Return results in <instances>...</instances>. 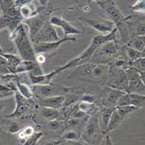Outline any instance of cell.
<instances>
[{"instance_id":"cell-15","label":"cell","mask_w":145,"mask_h":145,"mask_svg":"<svg viewBox=\"0 0 145 145\" xmlns=\"http://www.w3.org/2000/svg\"><path fill=\"white\" fill-rule=\"evenodd\" d=\"M60 72H63L62 68H59L54 71H51L50 73H44L43 74L40 75H32V74H29L30 79H31V81L32 86L33 85H48L52 83V80L53 78L58 74Z\"/></svg>"},{"instance_id":"cell-51","label":"cell","mask_w":145,"mask_h":145,"mask_svg":"<svg viewBox=\"0 0 145 145\" xmlns=\"http://www.w3.org/2000/svg\"><path fill=\"white\" fill-rule=\"evenodd\" d=\"M4 107H5V105H4V104H0V112H1V111L3 110Z\"/></svg>"},{"instance_id":"cell-42","label":"cell","mask_w":145,"mask_h":145,"mask_svg":"<svg viewBox=\"0 0 145 145\" xmlns=\"http://www.w3.org/2000/svg\"><path fill=\"white\" fill-rule=\"evenodd\" d=\"M32 1H33V0H15V1H14V5L16 6L21 7V6H24V5H31Z\"/></svg>"},{"instance_id":"cell-7","label":"cell","mask_w":145,"mask_h":145,"mask_svg":"<svg viewBox=\"0 0 145 145\" xmlns=\"http://www.w3.org/2000/svg\"><path fill=\"white\" fill-rule=\"evenodd\" d=\"M60 38H61L58 36L57 31L56 30L55 26L52 25L49 21H47L33 38L32 44L55 42L59 40Z\"/></svg>"},{"instance_id":"cell-54","label":"cell","mask_w":145,"mask_h":145,"mask_svg":"<svg viewBox=\"0 0 145 145\" xmlns=\"http://www.w3.org/2000/svg\"><path fill=\"white\" fill-rule=\"evenodd\" d=\"M14 1H15V0H14Z\"/></svg>"},{"instance_id":"cell-45","label":"cell","mask_w":145,"mask_h":145,"mask_svg":"<svg viewBox=\"0 0 145 145\" xmlns=\"http://www.w3.org/2000/svg\"><path fill=\"white\" fill-rule=\"evenodd\" d=\"M144 33H145V24H144V23H141L137 26V36H144Z\"/></svg>"},{"instance_id":"cell-52","label":"cell","mask_w":145,"mask_h":145,"mask_svg":"<svg viewBox=\"0 0 145 145\" xmlns=\"http://www.w3.org/2000/svg\"><path fill=\"white\" fill-rule=\"evenodd\" d=\"M58 145H66V144H65V143H63V142H60V143H59Z\"/></svg>"},{"instance_id":"cell-46","label":"cell","mask_w":145,"mask_h":145,"mask_svg":"<svg viewBox=\"0 0 145 145\" xmlns=\"http://www.w3.org/2000/svg\"><path fill=\"white\" fill-rule=\"evenodd\" d=\"M80 121V119H77V118H74V117H71V119L68 121V126H70V127H75V126H76Z\"/></svg>"},{"instance_id":"cell-44","label":"cell","mask_w":145,"mask_h":145,"mask_svg":"<svg viewBox=\"0 0 145 145\" xmlns=\"http://www.w3.org/2000/svg\"><path fill=\"white\" fill-rule=\"evenodd\" d=\"M49 127L52 129V130H57L60 127V122L57 120H53L49 122Z\"/></svg>"},{"instance_id":"cell-18","label":"cell","mask_w":145,"mask_h":145,"mask_svg":"<svg viewBox=\"0 0 145 145\" xmlns=\"http://www.w3.org/2000/svg\"><path fill=\"white\" fill-rule=\"evenodd\" d=\"M64 95H56L40 99V106L44 108H50L54 109H60L63 107Z\"/></svg>"},{"instance_id":"cell-41","label":"cell","mask_w":145,"mask_h":145,"mask_svg":"<svg viewBox=\"0 0 145 145\" xmlns=\"http://www.w3.org/2000/svg\"><path fill=\"white\" fill-rule=\"evenodd\" d=\"M19 130H20V128H19V126H18V124L17 122H10V124L9 126V131H10V133L15 134V133H18Z\"/></svg>"},{"instance_id":"cell-5","label":"cell","mask_w":145,"mask_h":145,"mask_svg":"<svg viewBox=\"0 0 145 145\" xmlns=\"http://www.w3.org/2000/svg\"><path fill=\"white\" fill-rule=\"evenodd\" d=\"M50 11L44 10L42 11L40 13H37L36 15L32 16L31 18H29L27 19H24V24L26 25L29 33V37L31 40L32 41L35 36L37 34V32L41 30V28L44 25V24L49 20L50 18Z\"/></svg>"},{"instance_id":"cell-31","label":"cell","mask_w":145,"mask_h":145,"mask_svg":"<svg viewBox=\"0 0 145 145\" xmlns=\"http://www.w3.org/2000/svg\"><path fill=\"white\" fill-rule=\"evenodd\" d=\"M138 108L137 107H135V106H130V105H126V106H119V107H116V110L117 111V113L120 115V116L123 118L130 114V113H132L136 110H137Z\"/></svg>"},{"instance_id":"cell-48","label":"cell","mask_w":145,"mask_h":145,"mask_svg":"<svg viewBox=\"0 0 145 145\" xmlns=\"http://www.w3.org/2000/svg\"><path fill=\"white\" fill-rule=\"evenodd\" d=\"M70 144H71V145H85L84 142H80V141H78V140L70 142Z\"/></svg>"},{"instance_id":"cell-19","label":"cell","mask_w":145,"mask_h":145,"mask_svg":"<svg viewBox=\"0 0 145 145\" xmlns=\"http://www.w3.org/2000/svg\"><path fill=\"white\" fill-rule=\"evenodd\" d=\"M108 92L106 93V98H105V101H106V107L108 108H116V103L119 100V98L125 93L123 91L114 89L111 87L107 88Z\"/></svg>"},{"instance_id":"cell-6","label":"cell","mask_w":145,"mask_h":145,"mask_svg":"<svg viewBox=\"0 0 145 145\" xmlns=\"http://www.w3.org/2000/svg\"><path fill=\"white\" fill-rule=\"evenodd\" d=\"M31 90L32 93L37 94L42 98H47L56 95H64L69 93L71 88L50 83L48 85H33Z\"/></svg>"},{"instance_id":"cell-10","label":"cell","mask_w":145,"mask_h":145,"mask_svg":"<svg viewBox=\"0 0 145 145\" xmlns=\"http://www.w3.org/2000/svg\"><path fill=\"white\" fill-rule=\"evenodd\" d=\"M48 21L52 25L61 27V29L63 30V32L64 33V36L76 35V34H80L81 33L80 30H78L76 27H75L74 25H72L70 22H68L67 20H65L64 19H63L60 16L51 15V16H50Z\"/></svg>"},{"instance_id":"cell-53","label":"cell","mask_w":145,"mask_h":145,"mask_svg":"<svg viewBox=\"0 0 145 145\" xmlns=\"http://www.w3.org/2000/svg\"><path fill=\"white\" fill-rule=\"evenodd\" d=\"M69 145H71V144H69Z\"/></svg>"},{"instance_id":"cell-25","label":"cell","mask_w":145,"mask_h":145,"mask_svg":"<svg viewBox=\"0 0 145 145\" xmlns=\"http://www.w3.org/2000/svg\"><path fill=\"white\" fill-rule=\"evenodd\" d=\"M128 46L133 48L138 52H144L145 48V37L137 36L128 42Z\"/></svg>"},{"instance_id":"cell-14","label":"cell","mask_w":145,"mask_h":145,"mask_svg":"<svg viewBox=\"0 0 145 145\" xmlns=\"http://www.w3.org/2000/svg\"><path fill=\"white\" fill-rule=\"evenodd\" d=\"M15 99H16V104H17L16 109L10 115L6 116L7 118H15V117L21 116V115H24L31 108L30 104H29L30 100H27L24 97H23L18 92V90L15 91Z\"/></svg>"},{"instance_id":"cell-47","label":"cell","mask_w":145,"mask_h":145,"mask_svg":"<svg viewBox=\"0 0 145 145\" xmlns=\"http://www.w3.org/2000/svg\"><path fill=\"white\" fill-rule=\"evenodd\" d=\"M61 142V141H55V140H49L46 141L44 145H58Z\"/></svg>"},{"instance_id":"cell-38","label":"cell","mask_w":145,"mask_h":145,"mask_svg":"<svg viewBox=\"0 0 145 145\" xmlns=\"http://www.w3.org/2000/svg\"><path fill=\"white\" fill-rule=\"evenodd\" d=\"M92 109H93V104H89V103L84 102V101H80V103H79V105L77 106V109L84 113H87Z\"/></svg>"},{"instance_id":"cell-40","label":"cell","mask_w":145,"mask_h":145,"mask_svg":"<svg viewBox=\"0 0 145 145\" xmlns=\"http://www.w3.org/2000/svg\"><path fill=\"white\" fill-rule=\"evenodd\" d=\"M96 101V98L94 95H92L90 94H84L81 96L80 101H84V102H87L89 104H94Z\"/></svg>"},{"instance_id":"cell-39","label":"cell","mask_w":145,"mask_h":145,"mask_svg":"<svg viewBox=\"0 0 145 145\" xmlns=\"http://www.w3.org/2000/svg\"><path fill=\"white\" fill-rule=\"evenodd\" d=\"M12 93H15V91L9 87L8 86H5L0 83V95H12Z\"/></svg>"},{"instance_id":"cell-37","label":"cell","mask_w":145,"mask_h":145,"mask_svg":"<svg viewBox=\"0 0 145 145\" xmlns=\"http://www.w3.org/2000/svg\"><path fill=\"white\" fill-rule=\"evenodd\" d=\"M12 5H14V0H0V11L3 13Z\"/></svg>"},{"instance_id":"cell-21","label":"cell","mask_w":145,"mask_h":145,"mask_svg":"<svg viewBox=\"0 0 145 145\" xmlns=\"http://www.w3.org/2000/svg\"><path fill=\"white\" fill-rule=\"evenodd\" d=\"M126 93L129 94H139L143 95L145 93V88H144V82L142 81L141 79H137V80H131L129 81L128 88Z\"/></svg>"},{"instance_id":"cell-9","label":"cell","mask_w":145,"mask_h":145,"mask_svg":"<svg viewBox=\"0 0 145 145\" xmlns=\"http://www.w3.org/2000/svg\"><path fill=\"white\" fill-rule=\"evenodd\" d=\"M76 38H70L68 36H64L63 38H61L59 40L55 42H48V43H37L33 44L34 51L36 54H46V52H50L56 51L57 48H59L63 43L67 41H76Z\"/></svg>"},{"instance_id":"cell-12","label":"cell","mask_w":145,"mask_h":145,"mask_svg":"<svg viewBox=\"0 0 145 145\" xmlns=\"http://www.w3.org/2000/svg\"><path fill=\"white\" fill-rule=\"evenodd\" d=\"M144 100L145 95H143L124 93L118 100L116 107L130 105V106H135L138 109H142L144 108Z\"/></svg>"},{"instance_id":"cell-34","label":"cell","mask_w":145,"mask_h":145,"mask_svg":"<svg viewBox=\"0 0 145 145\" xmlns=\"http://www.w3.org/2000/svg\"><path fill=\"white\" fill-rule=\"evenodd\" d=\"M43 136L44 133L42 131H40V132H35L32 136H31L25 140L24 145H37L38 141L43 137Z\"/></svg>"},{"instance_id":"cell-16","label":"cell","mask_w":145,"mask_h":145,"mask_svg":"<svg viewBox=\"0 0 145 145\" xmlns=\"http://www.w3.org/2000/svg\"><path fill=\"white\" fill-rule=\"evenodd\" d=\"M98 128H100V125H99L97 116L91 117L84 132V136H83L84 140L87 142H93L95 140V136H97Z\"/></svg>"},{"instance_id":"cell-23","label":"cell","mask_w":145,"mask_h":145,"mask_svg":"<svg viewBox=\"0 0 145 145\" xmlns=\"http://www.w3.org/2000/svg\"><path fill=\"white\" fill-rule=\"evenodd\" d=\"M1 54L2 56H4L7 61V65H8V69L10 71V73H15V70H16V68L18 67V65L20 63L21 60L13 55V54H3L1 52Z\"/></svg>"},{"instance_id":"cell-1","label":"cell","mask_w":145,"mask_h":145,"mask_svg":"<svg viewBox=\"0 0 145 145\" xmlns=\"http://www.w3.org/2000/svg\"><path fill=\"white\" fill-rule=\"evenodd\" d=\"M13 32V40L17 46L22 60L36 61V52L26 25L24 23H20Z\"/></svg>"},{"instance_id":"cell-3","label":"cell","mask_w":145,"mask_h":145,"mask_svg":"<svg viewBox=\"0 0 145 145\" xmlns=\"http://www.w3.org/2000/svg\"><path fill=\"white\" fill-rule=\"evenodd\" d=\"M80 68V76L87 78L89 80H97L107 81L110 72V66L108 64H93L86 63Z\"/></svg>"},{"instance_id":"cell-24","label":"cell","mask_w":145,"mask_h":145,"mask_svg":"<svg viewBox=\"0 0 145 145\" xmlns=\"http://www.w3.org/2000/svg\"><path fill=\"white\" fill-rule=\"evenodd\" d=\"M41 115L44 120L50 122V121H53V120H57V118L60 115V112L58 111V109L42 107Z\"/></svg>"},{"instance_id":"cell-22","label":"cell","mask_w":145,"mask_h":145,"mask_svg":"<svg viewBox=\"0 0 145 145\" xmlns=\"http://www.w3.org/2000/svg\"><path fill=\"white\" fill-rule=\"evenodd\" d=\"M123 118L120 116V115L117 113V111L115 109L110 116V119L109 121V123H108V126H107V128H106V132L105 134H108L111 131H113L114 129H116L118 126L121 124V122H123Z\"/></svg>"},{"instance_id":"cell-35","label":"cell","mask_w":145,"mask_h":145,"mask_svg":"<svg viewBox=\"0 0 145 145\" xmlns=\"http://www.w3.org/2000/svg\"><path fill=\"white\" fill-rule=\"evenodd\" d=\"M80 137V135H79L76 131L75 130H69L66 131L63 135V138L66 141L69 142H72V141H76Z\"/></svg>"},{"instance_id":"cell-36","label":"cell","mask_w":145,"mask_h":145,"mask_svg":"<svg viewBox=\"0 0 145 145\" xmlns=\"http://www.w3.org/2000/svg\"><path fill=\"white\" fill-rule=\"evenodd\" d=\"M130 10L133 11H136V12L144 13V11H145V0H137V1L132 6H130Z\"/></svg>"},{"instance_id":"cell-30","label":"cell","mask_w":145,"mask_h":145,"mask_svg":"<svg viewBox=\"0 0 145 145\" xmlns=\"http://www.w3.org/2000/svg\"><path fill=\"white\" fill-rule=\"evenodd\" d=\"M125 52H126V55L129 59V61H133L139 58L144 57V52H138L129 46L125 47Z\"/></svg>"},{"instance_id":"cell-26","label":"cell","mask_w":145,"mask_h":145,"mask_svg":"<svg viewBox=\"0 0 145 145\" xmlns=\"http://www.w3.org/2000/svg\"><path fill=\"white\" fill-rule=\"evenodd\" d=\"M17 90L23 97L27 100H31L33 96L31 87H30L27 84L21 83L19 81H18L17 82Z\"/></svg>"},{"instance_id":"cell-28","label":"cell","mask_w":145,"mask_h":145,"mask_svg":"<svg viewBox=\"0 0 145 145\" xmlns=\"http://www.w3.org/2000/svg\"><path fill=\"white\" fill-rule=\"evenodd\" d=\"M67 95H64V103L63 108H68L71 105L75 104L76 101H80L82 95L79 93H72V94H66Z\"/></svg>"},{"instance_id":"cell-29","label":"cell","mask_w":145,"mask_h":145,"mask_svg":"<svg viewBox=\"0 0 145 145\" xmlns=\"http://www.w3.org/2000/svg\"><path fill=\"white\" fill-rule=\"evenodd\" d=\"M37 13H38L37 11H35L33 7H31V5H24L20 7V14L21 17L24 19H27L29 18H31L32 16L36 15Z\"/></svg>"},{"instance_id":"cell-4","label":"cell","mask_w":145,"mask_h":145,"mask_svg":"<svg viewBox=\"0 0 145 145\" xmlns=\"http://www.w3.org/2000/svg\"><path fill=\"white\" fill-rule=\"evenodd\" d=\"M128 84H129V80L124 68H116V67L110 68L109 77L107 80L108 87L121 90L126 93Z\"/></svg>"},{"instance_id":"cell-32","label":"cell","mask_w":145,"mask_h":145,"mask_svg":"<svg viewBox=\"0 0 145 145\" xmlns=\"http://www.w3.org/2000/svg\"><path fill=\"white\" fill-rule=\"evenodd\" d=\"M144 65H145V59H144V57H142V58H139V59H137L136 60H133V61H128L127 65L125 66L124 68L131 67V68H136L137 70L144 72V68H145Z\"/></svg>"},{"instance_id":"cell-33","label":"cell","mask_w":145,"mask_h":145,"mask_svg":"<svg viewBox=\"0 0 145 145\" xmlns=\"http://www.w3.org/2000/svg\"><path fill=\"white\" fill-rule=\"evenodd\" d=\"M34 133H35L34 128L32 126H27L18 131V138L20 140H26L28 137L32 136Z\"/></svg>"},{"instance_id":"cell-50","label":"cell","mask_w":145,"mask_h":145,"mask_svg":"<svg viewBox=\"0 0 145 145\" xmlns=\"http://www.w3.org/2000/svg\"><path fill=\"white\" fill-rule=\"evenodd\" d=\"M48 1L49 0H38V2L40 3V5H46Z\"/></svg>"},{"instance_id":"cell-11","label":"cell","mask_w":145,"mask_h":145,"mask_svg":"<svg viewBox=\"0 0 145 145\" xmlns=\"http://www.w3.org/2000/svg\"><path fill=\"white\" fill-rule=\"evenodd\" d=\"M84 21L90 27L99 32L101 34H106L110 32L114 28L115 24L112 21L103 19H84Z\"/></svg>"},{"instance_id":"cell-8","label":"cell","mask_w":145,"mask_h":145,"mask_svg":"<svg viewBox=\"0 0 145 145\" xmlns=\"http://www.w3.org/2000/svg\"><path fill=\"white\" fill-rule=\"evenodd\" d=\"M118 52H119V46H118L117 42L109 41L99 46L95 51V52L91 57V60L93 62L97 64L100 59H111L113 56L118 54Z\"/></svg>"},{"instance_id":"cell-27","label":"cell","mask_w":145,"mask_h":145,"mask_svg":"<svg viewBox=\"0 0 145 145\" xmlns=\"http://www.w3.org/2000/svg\"><path fill=\"white\" fill-rule=\"evenodd\" d=\"M4 16L11 19H16V20H20L22 19L21 14H20V7L16 6L15 5L10 6L9 9L6 10V11L4 13Z\"/></svg>"},{"instance_id":"cell-49","label":"cell","mask_w":145,"mask_h":145,"mask_svg":"<svg viewBox=\"0 0 145 145\" xmlns=\"http://www.w3.org/2000/svg\"><path fill=\"white\" fill-rule=\"evenodd\" d=\"M106 145H113L112 140H111V138H110V136L109 135L106 136Z\"/></svg>"},{"instance_id":"cell-2","label":"cell","mask_w":145,"mask_h":145,"mask_svg":"<svg viewBox=\"0 0 145 145\" xmlns=\"http://www.w3.org/2000/svg\"><path fill=\"white\" fill-rule=\"evenodd\" d=\"M97 4L108 13L111 19L110 21L114 23L115 27L117 32H120L123 40H128L129 38V31L126 23V19L123 16L120 10L117 8L114 0H101Z\"/></svg>"},{"instance_id":"cell-13","label":"cell","mask_w":145,"mask_h":145,"mask_svg":"<svg viewBox=\"0 0 145 145\" xmlns=\"http://www.w3.org/2000/svg\"><path fill=\"white\" fill-rule=\"evenodd\" d=\"M23 73H28L29 74L32 75H40L44 73L40 65L37 64L36 61L31 60H21L20 63L18 65L15 70V74Z\"/></svg>"},{"instance_id":"cell-17","label":"cell","mask_w":145,"mask_h":145,"mask_svg":"<svg viewBox=\"0 0 145 145\" xmlns=\"http://www.w3.org/2000/svg\"><path fill=\"white\" fill-rule=\"evenodd\" d=\"M116 32H117V30L115 27L109 33L96 35L91 39V42H90L89 46H91L92 47L97 50L99 46H101L104 43H107L109 41H116Z\"/></svg>"},{"instance_id":"cell-43","label":"cell","mask_w":145,"mask_h":145,"mask_svg":"<svg viewBox=\"0 0 145 145\" xmlns=\"http://www.w3.org/2000/svg\"><path fill=\"white\" fill-rule=\"evenodd\" d=\"M46 61V57L44 54H36V62L39 65L44 64Z\"/></svg>"},{"instance_id":"cell-20","label":"cell","mask_w":145,"mask_h":145,"mask_svg":"<svg viewBox=\"0 0 145 145\" xmlns=\"http://www.w3.org/2000/svg\"><path fill=\"white\" fill-rule=\"evenodd\" d=\"M116 109V108H108L105 107L103 109H102L101 110V118L98 119L99 121V125H100V128L102 130V132L105 134L106 132V128L109 123V121L110 119V116L113 113V111Z\"/></svg>"}]
</instances>
